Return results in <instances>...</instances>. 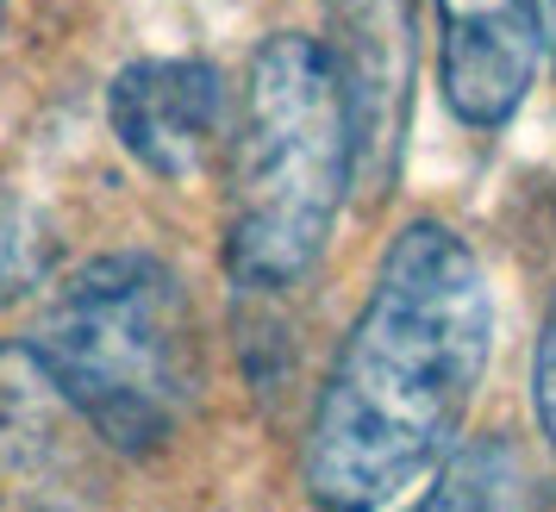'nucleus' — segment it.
I'll return each instance as SVG.
<instances>
[{"label": "nucleus", "instance_id": "nucleus-1", "mask_svg": "<svg viewBox=\"0 0 556 512\" xmlns=\"http://www.w3.org/2000/svg\"><path fill=\"white\" fill-rule=\"evenodd\" d=\"M494 350V294L469 238L406 219L331 357L301 444L319 512H376L456 450Z\"/></svg>", "mask_w": 556, "mask_h": 512}, {"label": "nucleus", "instance_id": "nucleus-2", "mask_svg": "<svg viewBox=\"0 0 556 512\" xmlns=\"http://www.w3.org/2000/svg\"><path fill=\"white\" fill-rule=\"evenodd\" d=\"M356 188L351 106L326 38L276 31L251 51L226 138V269L251 294L301 287Z\"/></svg>", "mask_w": 556, "mask_h": 512}, {"label": "nucleus", "instance_id": "nucleus-3", "mask_svg": "<svg viewBox=\"0 0 556 512\" xmlns=\"http://www.w3.org/2000/svg\"><path fill=\"white\" fill-rule=\"evenodd\" d=\"M106 450L151 457L201 400V325L163 256L113 251L81 263L20 337Z\"/></svg>", "mask_w": 556, "mask_h": 512}, {"label": "nucleus", "instance_id": "nucleus-4", "mask_svg": "<svg viewBox=\"0 0 556 512\" xmlns=\"http://www.w3.org/2000/svg\"><path fill=\"white\" fill-rule=\"evenodd\" d=\"M326 51L351 106L356 188L381 201L406 156L419 81V0H326Z\"/></svg>", "mask_w": 556, "mask_h": 512}, {"label": "nucleus", "instance_id": "nucleus-5", "mask_svg": "<svg viewBox=\"0 0 556 512\" xmlns=\"http://www.w3.org/2000/svg\"><path fill=\"white\" fill-rule=\"evenodd\" d=\"M438 13V88L469 131L519 119L544 63V0H431Z\"/></svg>", "mask_w": 556, "mask_h": 512}, {"label": "nucleus", "instance_id": "nucleus-6", "mask_svg": "<svg viewBox=\"0 0 556 512\" xmlns=\"http://www.w3.org/2000/svg\"><path fill=\"white\" fill-rule=\"evenodd\" d=\"M106 119L138 169L156 181H194L226 144V81L201 56H144L106 88Z\"/></svg>", "mask_w": 556, "mask_h": 512}, {"label": "nucleus", "instance_id": "nucleus-7", "mask_svg": "<svg viewBox=\"0 0 556 512\" xmlns=\"http://www.w3.org/2000/svg\"><path fill=\"white\" fill-rule=\"evenodd\" d=\"M94 437L26 344H0V512H51L76 494L81 450Z\"/></svg>", "mask_w": 556, "mask_h": 512}, {"label": "nucleus", "instance_id": "nucleus-8", "mask_svg": "<svg viewBox=\"0 0 556 512\" xmlns=\"http://www.w3.org/2000/svg\"><path fill=\"white\" fill-rule=\"evenodd\" d=\"M513 494H519L513 444L476 437V444H456L451 457L431 469V487L406 512H513Z\"/></svg>", "mask_w": 556, "mask_h": 512}, {"label": "nucleus", "instance_id": "nucleus-9", "mask_svg": "<svg viewBox=\"0 0 556 512\" xmlns=\"http://www.w3.org/2000/svg\"><path fill=\"white\" fill-rule=\"evenodd\" d=\"M51 269V231L20 201H0V307L26 300Z\"/></svg>", "mask_w": 556, "mask_h": 512}, {"label": "nucleus", "instance_id": "nucleus-10", "mask_svg": "<svg viewBox=\"0 0 556 512\" xmlns=\"http://www.w3.org/2000/svg\"><path fill=\"white\" fill-rule=\"evenodd\" d=\"M531 419H538V437L556 450V294L538 319V344H531Z\"/></svg>", "mask_w": 556, "mask_h": 512}, {"label": "nucleus", "instance_id": "nucleus-11", "mask_svg": "<svg viewBox=\"0 0 556 512\" xmlns=\"http://www.w3.org/2000/svg\"><path fill=\"white\" fill-rule=\"evenodd\" d=\"M544 51H551V69H556V0H551V20H544Z\"/></svg>", "mask_w": 556, "mask_h": 512}]
</instances>
